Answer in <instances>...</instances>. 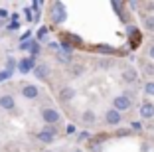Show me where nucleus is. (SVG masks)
Returning <instances> with one entry per match:
<instances>
[{
	"label": "nucleus",
	"instance_id": "obj_27",
	"mask_svg": "<svg viewBox=\"0 0 154 152\" xmlns=\"http://www.w3.org/2000/svg\"><path fill=\"white\" fill-rule=\"evenodd\" d=\"M148 55H150V57H152V59H154V45H152V48H150V49H148Z\"/></svg>",
	"mask_w": 154,
	"mask_h": 152
},
{
	"label": "nucleus",
	"instance_id": "obj_2",
	"mask_svg": "<svg viewBox=\"0 0 154 152\" xmlns=\"http://www.w3.org/2000/svg\"><path fill=\"white\" fill-rule=\"evenodd\" d=\"M42 119H44V123L48 126H51V125H55V123H59L61 115H59L55 109H51V107H44L42 109Z\"/></svg>",
	"mask_w": 154,
	"mask_h": 152
},
{
	"label": "nucleus",
	"instance_id": "obj_20",
	"mask_svg": "<svg viewBox=\"0 0 154 152\" xmlns=\"http://www.w3.org/2000/svg\"><path fill=\"white\" fill-rule=\"evenodd\" d=\"M10 75H12V71H8V69H6V71H0V83H4Z\"/></svg>",
	"mask_w": 154,
	"mask_h": 152
},
{
	"label": "nucleus",
	"instance_id": "obj_21",
	"mask_svg": "<svg viewBox=\"0 0 154 152\" xmlns=\"http://www.w3.org/2000/svg\"><path fill=\"white\" fill-rule=\"evenodd\" d=\"M131 129L132 130H142V123L140 121H132L131 123Z\"/></svg>",
	"mask_w": 154,
	"mask_h": 152
},
{
	"label": "nucleus",
	"instance_id": "obj_7",
	"mask_svg": "<svg viewBox=\"0 0 154 152\" xmlns=\"http://www.w3.org/2000/svg\"><path fill=\"white\" fill-rule=\"evenodd\" d=\"M138 113H140L142 119H152V116H154V105L150 103V101H144V103H140Z\"/></svg>",
	"mask_w": 154,
	"mask_h": 152
},
{
	"label": "nucleus",
	"instance_id": "obj_29",
	"mask_svg": "<svg viewBox=\"0 0 154 152\" xmlns=\"http://www.w3.org/2000/svg\"><path fill=\"white\" fill-rule=\"evenodd\" d=\"M73 152H83V150H73Z\"/></svg>",
	"mask_w": 154,
	"mask_h": 152
},
{
	"label": "nucleus",
	"instance_id": "obj_30",
	"mask_svg": "<svg viewBox=\"0 0 154 152\" xmlns=\"http://www.w3.org/2000/svg\"><path fill=\"white\" fill-rule=\"evenodd\" d=\"M48 152H51V150H48Z\"/></svg>",
	"mask_w": 154,
	"mask_h": 152
},
{
	"label": "nucleus",
	"instance_id": "obj_28",
	"mask_svg": "<svg viewBox=\"0 0 154 152\" xmlns=\"http://www.w3.org/2000/svg\"><path fill=\"white\" fill-rule=\"evenodd\" d=\"M148 8H150V10H154V2H148Z\"/></svg>",
	"mask_w": 154,
	"mask_h": 152
},
{
	"label": "nucleus",
	"instance_id": "obj_14",
	"mask_svg": "<svg viewBox=\"0 0 154 152\" xmlns=\"http://www.w3.org/2000/svg\"><path fill=\"white\" fill-rule=\"evenodd\" d=\"M144 28L150 32H154V16H146L144 18Z\"/></svg>",
	"mask_w": 154,
	"mask_h": 152
},
{
	"label": "nucleus",
	"instance_id": "obj_24",
	"mask_svg": "<svg viewBox=\"0 0 154 152\" xmlns=\"http://www.w3.org/2000/svg\"><path fill=\"white\" fill-rule=\"evenodd\" d=\"M81 71H83V67H81V65H75V67H73V73H75V75H79Z\"/></svg>",
	"mask_w": 154,
	"mask_h": 152
},
{
	"label": "nucleus",
	"instance_id": "obj_15",
	"mask_svg": "<svg viewBox=\"0 0 154 152\" xmlns=\"http://www.w3.org/2000/svg\"><path fill=\"white\" fill-rule=\"evenodd\" d=\"M45 38H48V28H45V26H42L40 30H38V42H44Z\"/></svg>",
	"mask_w": 154,
	"mask_h": 152
},
{
	"label": "nucleus",
	"instance_id": "obj_17",
	"mask_svg": "<svg viewBox=\"0 0 154 152\" xmlns=\"http://www.w3.org/2000/svg\"><path fill=\"white\" fill-rule=\"evenodd\" d=\"M59 48L63 49V54H69V55H71V51H73L71 44H67V42H61V44H59Z\"/></svg>",
	"mask_w": 154,
	"mask_h": 152
},
{
	"label": "nucleus",
	"instance_id": "obj_10",
	"mask_svg": "<svg viewBox=\"0 0 154 152\" xmlns=\"http://www.w3.org/2000/svg\"><path fill=\"white\" fill-rule=\"evenodd\" d=\"M73 97H75V89H73V87H63V89H59V101L67 103V101H71Z\"/></svg>",
	"mask_w": 154,
	"mask_h": 152
},
{
	"label": "nucleus",
	"instance_id": "obj_9",
	"mask_svg": "<svg viewBox=\"0 0 154 152\" xmlns=\"http://www.w3.org/2000/svg\"><path fill=\"white\" fill-rule=\"evenodd\" d=\"M136 77H138V71H136L134 67H127V69L122 71V81H125V83H128V85H132V83H134Z\"/></svg>",
	"mask_w": 154,
	"mask_h": 152
},
{
	"label": "nucleus",
	"instance_id": "obj_1",
	"mask_svg": "<svg viewBox=\"0 0 154 152\" xmlns=\"http://www.w3.org/2000/svg\"><path fill=\"white\" fill-rule=\"evenodd\" d=\"M132 107V101H131V95H119V97L113 99V109L119 113H125Z\"/></svg>",
	"mask_w": 154,
	"mask_h": 152
},
{
	"label": "nucleus",
	"instance_id": "obj_3",
	"mask_svg": "<svg viewBox=\"0 0 154 152\" xmlns=\"http://www.w3.org/2000/svg\"><path fill=\"white\" fill-rule=\"evenodd\" d=\"M54 136H55V129L54 126H44V130L38 132V140H40V142H45V144L54 142Z\"/></svg>",
	"mask_w": 154,
	"mask_h": 152
},
{
	"label": "nucleus",
	"instance_id": "obj_19",
	"mask_svg": "<svg viewBox=\"0 0 154 152\" xmlns=\"http://www.w3.org/2000/svg\"><path fill=\"white\" fill-rule=\"evenodd\" d=\"M99 51H103V54H115V48H111V45H99Z\"/></svg>",
	"mask_w": 154,
	"mask_h": 152
},
{
	"label": "nucleus",
	"instance_id": "obj_13",
	"mask_svg": "<svg viewBox=\"0 0 154 152\" xmlns=\"http://www.w3.org/2000/svg\"><path fill=\"white\" fill-rule=\"evenodd\" d=\"M95 121H97V116H95V113L91 111V109L83 111V123H87V125H93Z\"/></svg>",
	"mask_w": 154,
	"mask_h": 152
},
{
	"label": "nucleus",
	"instance_id": "obj_22",
	"mask_svg": "<svg viewBox=\"0 0 154 152\" xmlns=\"http://www.w3.org/2000/svg\"><path fill=\"white\" fill-rule=\"evenodd\" d=\"M24 14H26V20H28V22H32V20H34L32 10H30V8H26V10H24Z\"/></svg>",
	"mask_w": 154,
	"mask_h": 152
},
{
	"label": "nucleus",
	"instance_id": "obj_12",
	"mask_svg": "<svg viewBox=\"0 0 154 152\" xmlns=\"http://www.w3.org/2000/svg\"><path fill=\"white\" fill-rule=\"evenodd\" d=\"M22 95L26 99H36L38 97V87L36 85H24L22 87Z\"/></svg>",
	"mask_w": 154,
	"mask_h": 152
},
{
	"label": "nucleus",
	"instance_id": "obj_8",
	"mask_svg": "<svg viewBox=\"0 0 154 152\" xmlns=\"http://www.w3.org/2000/svg\"><path fill=\"white\" fill-rule=\"evenodd\" d=\"M0 109H4V111L16 109V101H14L12 95H2V97H0Z\"/></svg>",
	"mask_w": 154,
	"mask_h": 152
},
{
	"label": "nucleus",
	"instance_id": "obj_5",
	"mask_svg": "<svg viewBox=\"0 0 154 152\" xmlns=\"http://www.w3.org/2000/svg\"><path fill=\"white\" fill-rule=\"evenodd\" d=\"M65 18H67V14H65V6L61 4V2H54V22L55 24H61V22H65Z\"/></svg>",
	"mask_w": 154,
	"mask_h": 152
},
{
	"label": "nucleus",
	"instance_id": "obj_25",
	"mask_svg": "<svg viewBox=\"0 0 154 152\" xmlns=\"http://www.w3.org/2000/svg\"><path fill=\"white\" fill-rule=\"evenodd\" d=\"M77 138H79V140H85V138H89V132H81L79 136H77Z\"/></svg>",
	"mask_w": 154,
	"mask_h": 152
},
{
	"label": "nucleus",
	"instance_id": "obj_11",
	"mask_svg": "<svg viewBox=\"0 0 154 152\" xmlns=\"http://www.w3.org/2000/svg\"><path fill=\"white\" fill-rule=\"evenodd\" d=\"M34 75H36L38 79H45V77L50 75V67L45 65V63H38L36 69H34Z\"/></svg>",
	"mask_w": 154,
	"mask_h": 152
},
{
	"label": "nucleus",
	"instance_id": "obj_18",
	"mask_svg": "<svg viewBox=\"0 0 154 152\" xmlns=\"http://www.w3.org/2000/svg\"><path fill=\"white\" fill-rule=\"evenodd\" d=\"M144 93L146 95H154V81H148L144 85Z\"/></svg>",
	"mask_w": 154,
	"mask_h": 152
},
{
	"label": "nucleus",
	"instance_id": "obj_16",
	"mask_svg": "<svg viewBox=\"0 0 154 152\" xmlns=\"http://www.w3.org/2000/svg\"><path fill=\"white\" fill-rule=\"evenodd\" d=\"M57 59H59V63H69V61H71V55H69V54H61V51H57Z\"/></svg>",
	"mask_w": 154,
	"mask_h": 152
},
{
	"label": "nucleus",
	"instance_id": "obj_26",
	"mask_svg": "<svg viewBox=\"0 0 154 152\" xmlns=\"http://www.w3.org/2000/svg\"><path fill=\"white\" fill-rule=\"evenodd\" d=\"M18 28H20L18 22H12V24H10V30H18Z\"/></svg>",
	"mask_w": 154,
	"mask_h": 152
},
{
	"label": "nucleus",
	"instance_id": "obj_23",
	"mask_svg": "<svg viewBox=\"0 0 154 152\" xmlns=\"http://www.w3.org/2000/svg\"><path fill=\"white\" fill-rule=\"evenodd\" d=\"M4 18H8V12L4 8H0V20H4Z\"/></svg>",
	"mask_w": 154,
	"mask_h": 152
},
{
	"label": "nucleus",
	"instance_id": "obj_6",
	"mask_svg": "<svg viewBox=\"0 0 154 152\" xmlns=\"http://www.w3.org/2000/svg\"><path fill=\"white\" fill-rule=\"evenodd\" d=\"M121 113L119 111H115V109H107V113H105V121H107V125H111V126H117L119 123H121Z\"/></svg>",
	"mask_w": 154,
	"mask_h": 152
},
{
	"label": "nucleus",
	"instance_id": "obj_4",
	"mask_svg": "<svg viewBox=\"0 0 154 152\" xmlns=\"http://www.w3.org/2000/svg\"><path fill=\"white\" fill-rule=\"evenodd\" d=\"M36 57H32V55H30V57H24V59H20V63H18V69L22 73H30V71H34V69H36Z\"/></svg>",
	"mask_w": 154,
	"mask_h": 152
}]
</instances>
